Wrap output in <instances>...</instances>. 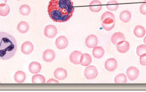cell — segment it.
Segmentation results:
<instances>
[{"label": "cell", "instance_id": "obj_1", "mask_svg": "<svg viewBox=\"0 0 146 92\" xmlns=\"http://www.w3.org/2000/svg\"><path fill=\"white\" fill-rule=\"evenodd\" d=\"M74 11V4L71 0H50L48 6L49 15L55 22L68 21Z\"/></svg>", "mask_w": 146, "mask_h": 92}, {"label": "cell", "instance_id": "obj_2", "mask_svg": "<svg viewBox=\"0 0 146 92\" xmlns=\"http://www.w3.org/2000/svg\"><path fill=\"white\" fill-rule=\"evenodd\" d=\"M17 45L13 36L5 32H0V59L8 60L16 53Z\"/></svg>", "mask_w": 146, "mask_h": 92}, {"label": "cell", "instance_id": "obj_3", "mask_svg": "<svg viewBox=\"0 0 146 92\" xmlns=\"http://www.w3.org/2000/svg\"><path fill=\"white\" fill-rule=\"evenodd\" d=\"M84 74L86 78L88 80H92L97 77L98 71L95 66L90 65L86 68L84 72Z\"/></svg>", "mask_w": 146, "mask_h": 92}, {"label": "cell", "instance_id": "obj_4", "mask_svg": "<svg viewBox=\"0 0 146 92\" xmlns=\"http://www.w3.org/2000/svg\"><path fill=\"white\" fill-rule=\"evenodd\" d=\"M57 29L54 25H49L46 26L44 29V35L48 38H54L57 35Z\"/></svg>", "mask_w": 146, "mask_h": 92}, {"label": "cell", "instance_id": "obj_5", "mask_svg": "<svg viewBox=\"0 0 146 92\" xmlns=\"http://www.w3.org/2000/svg\"><path fill=\"white\" fill-rule=\"evenodd\" d=\"M127 74L129 80L133 81L138 78L139 72V69L136 67H130L127 70Z\"/></svg>", "mask_w": 146, "mask_h": 92}, {"label": "cell", "instance_id": "obj_6", "mask_svg": "<svg viewBox=\"0 0 146 92\" xmlns=\"http://www.w3.org/2000/svg\"><path fill=\"white\" fill-rule=\"evenodd\" d=\"M82 54L81 52L77 51H74L71 53L69 57L70 62L74 64H80L82 58Z\"/></svg>", "mask_w": 146, "mask_h": 92}, {"label": "cell", "instance_id": "obj_7", "mask_svg": "<svg viewBox=\"0 0 146 92\" xmlns=\"http://www.w3.org/2000/svg\"><path fill=\"white\" fill-rule=\"evenodd\" d=\"M68 40L66 37L60 36L56 40V45L58 49H63L68 46Z\"/></svg>", "mask_w": 146, "mask_h": 92}, {"label": "cell", "instance_id": "obj_8", "mask_svg": "<svg viewBox=\"0 0 146 92\" xmlns=\"http://www.w3.org/2000/svg\"><path fill=\"white\" fill-rule=\"evenodd\" d=\"M98 37L94 35L88 36L86 40V44L89 48H94L97 46L98 44Z\"/></svg>", "mask_w": 146, "mask_h": 92}, {"label": "cell", "instance_id": "obj_9", "mask_svg": "<svg viewBox=\"0 0 146 92\" xmlns=\"http://www.w3.org/2000/svg\"><path fill=\"white\" fill-rule=\"evenodd\" d=\"M115 20L111 18H106L102 21V25L103 28L107 31H110L115 26Z\"/></svg>", "mask_w": 146, "mask_h": 92}, {"label": "cell", "instance_id": "obj_10", "mask_svg": "<svg viewBox=\"0 0 146 92\" xmlns=\"http://www.w3.org/2000/svg\"><path fill=\"white\" fill-rule=\"evenodd\" d=\"M130 47L129 43L127 41H122L117 45V51L121 53H125L129 51Z\"/></svg>", "mask_w": 146, "mask_h": 92}, {"label": "cell", "instance_id": "obj_11", "mask_svg": "<svg viewBox=\"0 0 146 92\" xmlns=\"http://www.w3.org/2000/svg\"><path fill=\"white\" fill-rule=\"evenodd\" d=\"M117 62L114 58L108 59L105 64L106 69L109 71H112L115 70L117 67Z\"/></svg>", "mask_w": 146, "mask_h": 92}, {"label": "cell", "instance_id": "obj_12", "mask_svg": "<svg viewBox=\"0 0 146 92\" xmlns=\"http://www.w3.org/2000/svg\"><path fill=\"white\" fill-rule=\"evenodd\" d=\"M33 50V44L31 42L27 41L24 42L21 47V51L25 54H29Z\"/></svg>", "mask_w": 146, "mask_h": 92}, {"label": "cell", "instance_id": "obj_13", "mask_svg": "<svg viewBox=\"0 0 146 92\" xmlns=\"http://www.w3.org/2000/svg\"><path fill=\"white\" fill-rule=\"evenodd\" d=\"M125 37L124 35L121 32H116L114 33L111 37V41L115 45H117L122 41L125 40Z\"/></svg>", "mask_w": 146, "mask_h": 92}, {"label": "cell", "instance_id": "obj_14", "mask_svg": "<svg viewBox=\"0 0 146 92\" xmlns=\"http://www.w3.org/2000/svg\"><path fill=\"white\" fill-rule=\"evenodd\" d=\"M55 54L52 50H46L43 54V59L47 62H51L54 59Z\"/></svg>", "mask_w": 146, "mask_h": 92}, {"label": "cell", "instance_id": "obj_15", "mask_svg": "<svg viewBox=\"0 0 146 92\" xmlns=\"http://www.w3.org/2000/svg\"><path fill=\"white\" fill-rule=\"evenodd\" d=\"M55 77L59 80H63L66 79L67 76L66 70L62 68H58L54 71Z\"/></svg>", "mask_w": 146, "mask_h": 92}, {"label": "cell", "instance_id": "obj_16", "mask_svg": "<svg viewBox=\"0 0 146 92\" xmlns=\"http://www.w3.org/2000/svg\"><path fill=\"white\" fill-rule=\"evenodd\" d=\"M102 3L100 1L94 0L92 1L89 4V8L91 11L93 12H99L102 8Z\"/></svg>", "mask_w": 146, "mask_h": 92}, {"label": "cell", "instance_id": "obj_17", "mask_svg": "<svg viewBox=\"0 0 146 92\" xmlns=\"http://www.w3.org/2000/svg\"><path fill=\"white\" fill-rule=\"evenodd\" d=\"M42 69L41 64L38 62H33L30 64L29 69L32 74H36L40 72Z\"/></svg>", "mask_w": 146, "mask_h": 92}, {"label": "cell", "instance_id": "obj_18", "mask_svg": "<svg viewBox=\"0 0 146 92\" xmlns=\"http://www.w3.org/2000/svg\"><path fill=\"white\" fill-rule=\"evenodd\" d=\"M104 50L101 46H96L93 50V55L96 58H102L104 54Z\"/></svg>", "mask_w": 146, "mask_h": 92}, {"label": "cell", "instance_id": "obj_19", "mask_svg": "<svg viewBox=\"0 0 146 92\" xmlns=\"http://www.w3.org/2000/svg\"><path fill=\"white\" fill-rule=\"evenodd\" d=\"M133 32L135 36L139 38H141L145 35L146 30L143 26L138 25L135 28Z\"/></svg>", "mask_w": 146, "mask_h": 92}, {"label": "cell", "instance_id": "obj_20", "mask_svg": "<svg viewBox=\"0 0 146 92\" xmlns=\"http://www.w3.org/2000/svg\"><path fill=\"white\" fill-rule=\"evenodd\" d=\"M29 25L28 23L25 21H21L18 24L17 29L19 32L22 34H25L28 31Z\"/></svg>", "mask_w": 146, "mask_h": 92}, {"label": "cell", "instance_id": "obj_21", "mask_svg": "<svg viewBox=\"0 0 146 92\" xmlns=\"http://www.w3.org/2000/svg\"><path fill=\"white\" fill-rule=\"evenodd\" d=\"M92 61V58L91 55L88 54H82L80 65L82 66H88L91 63Z\"/></svg>", "mask_w": 146, "mask_h": 92}, {"label": "cell", "instance_id": "obj_22", "mask_svg": "<svg viewBox=\"0 0 146 92\" xmlns=\"http://www.w3.org/2000/svg\"><path fill=\"white\" fill-rule=\"evenodd\" d=\"M26 79V75L23 71H18L16 72L14 76L15 80L19 83H22Z\"/></svg>", "mask_w": 146, "mask_h": 92}, {"label": "cell", "instance_id": "obj_23", "mask_svg": "<svg viewBox=\"0 0 146 92\" xmlns=\"http://www.w3.org/2000/svg\"><path fill=\"white\" fill-rule=\"evenodd\" d=\"M131 18V13L128 11H123L120 14V19L124 23H127L130 20Z\"/></svg>", "mask_w": 146, "mask_h": 92}, {"label": "cell", "instance_id": "obj_24", "mask_svg": "<svg viewBox=\"0 0 146 92\" xmlns=\"http://www.w3.org/2000/svg\"><path fill=\"white\" fill-rule=\"evenodd\" d=\"M32 82L34 84L37 83H45V79L43 76L40 74L34 75L32 77Z\"/></svg>", "mask_w": 146, "mask_h": 92}, {"label": "cell", "instance_id": "obj_25", "mask_svg": "<svg viewBox=\"0 0 146 92\" xmlns=\"http://www.w3.org/2000/svg\"><path fill=\"white\" fill-rule=\"evenodd\" d=\"M107 9L111 11H116L119 7L118 3L116 1H111L108 2L106 5Z\"/></svg>", "mask_w": 146, "mask_h": 92}, {"label": "cell", "instance_id": "obj_26", "mask_svg": "<svg viewBox=\"0 0 146 92\" xmlns=\"http://www.w3.org/2000/svg\"><path fill=\"white\" fill-rule=\"evenodd\" d=\"M127 82L126 75L123 74H119L117 75L115 79V83L116 84L119 83H126Z\"/></svg>", "mask_w": 146, "mask_h": 92}, {"label": "cell", "instance_id": "obj_27", "mask_svg": "<svg viewBox=\"0 0 146 92\" xmlns=\"http://www.w3.org/2000/svg\"><path fill=\"white\" fill-rule=\"evenodd\" d=\"M20 12L22 15H28L31 12V8L27 5H23L19 8Z\"/></svg>", "mask_w": 146, "mask_h": 92}, {"label": "cell", "instance_id": "obj_28", "mask_svg": "<svg viewBox=\"0 0 146 92\" xmlns=\"http://www.w3.org/2000/svg\"><path fill=\"white\" fill-rule=\"evenodd\" d=\"M9 12H10V8L7 4H6L5 6L0 7V15L1 16H7L9 14Z\"/></svg>", "mask_w": 146, "mask_h": 92}, {"label": "cell", "instance_id": "obj_29", "mask_svg": "<svg viewBox=\"0 0 146 92\" xmlns=\"http://www.w3.org/2000/svg\"><path fill=\"white\" fill-rule=\"evenodd\" d=\"M136 53L137 55L140 57L146 54V45L141 44L138 46L137 48Z\"/></svg>", "mask_w": 146, "mask_h": 92}, {"label": "cell", "instance_id": "obj_30", "mask_svg": "<svg viewBox=\"0 0 146 92\" xmlns=\"http://www.w3.org/2000/svg\"><path fill=\"white\" fill-rule=\"evenodd\" d=\"M111 18L115 20V16H114L113 14L111 12L107 11V12H105L104 13L102 14L101 18V21H104L106 18Z\"/></svg>", "mask_w": 146, "mask_h": 92}, {"label": "cell", "instance_id": "obj_31", "mask_svg": "<svg viewBox=\"0 0 146 92\" xmlns=\"http://www.w3.org/2000/svg\"><path fill=\"white\" fill-rule=\"evenodd\" d=\"M140 11L143 14H146V3L141 4L140 7Z\"/></svg>", "mask_w": 146, "mask_h": 92}, {"label": "cell", "instance_id": "obj_32", "mask_svg": "<svg viewBox=\"0 0 146 92\" xmlns=\"http://www.w3.org/2000/svg\"><path fill=\"white\" fill-rule=\"evenodd\" d=\"M140 63L142 65H146V54L140 56Z\"/></svg>", "mask_w": 146, "mask_h": 92}, {"label": "cell", "instance_id": "obj_33", "mask_svg": "<svg viewBox=\"0 0 146 92\" xmlns=\"http://www.w3.org/2000/svg\"><path fill=\"white\" fill-rule=\"evenodd\" d=\"M47 84H51V83H59V82H58V81H57L56 80H54V79H50V80H48V81L47 82Z\"/></svg>", "mask_w": 146, "mask_h": 92}, {"label": "cell", "instance_id": "obj_34", "mask_svg": "<svg viewBox=\"0 0 146 92\" xmlns=\"http://www.w3.org/2000/svg\"><path fill=\"white\" fill-rule=\"evenodd\" d=\"M7 0H0V7L5 6L7 3Z\"/></svg>", "mask_w": 146, "mask_h": 92}, {"label": "cell", "instance_id": "obj_35", "mask_svg": "<svg viewBox=\"0 0 146 92\" xmlns=\"http://www.w3.org/2000/svg\"><path fill=\"white\" fill-rule=\"evenodd\" d=\"M144 42L145 44L146 45V36L145 37V38H144Z\"/></svg>", "mask_w": 146, "mask_h": 92}, {"label": "cell", "instance_id": "obj_36", "mask_svg": "<svg viewBox=\"0 0 146 92\" xmlns=\"http://www.w3.org/2000/svg\"><path fill=\"white\" fill-rule=\"evenodd\" d=\"M144 1H146V0H144Z\"/></svg>", "mask_w": 146, "mask_h": 92}, {"label": "cell", "instance_id": "obj_37", "mask_svg": "<svg viewBox=\"0 0 146 92\" xmlns=\"http://www.w3.org/2000/svg\"><path fill=\"white\" fill-rule=\"evenodd\" d=\"M17 1H21V0H17Z\"/></svg>", "mask_w": 146, "mask_h": 92}, {"label": "cell", "instance_id": "obj_38", "mask_svg": "<svg viewBox=\"0 0 146 92\" xmlns=\"http://www.w3.org/2000/svg\"><path fill=\"white\" fill-rule=\"evenodd\" d=\"M0 83H1V82H0Z\"/></svg>", "mask_w": 146, "mask_h": 92}]
</instances>
